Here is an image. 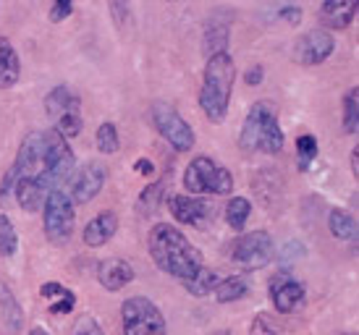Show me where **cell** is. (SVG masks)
Returning <instances> with one entry per match:
<instances>
[{
    "instance_id": "cell-1",
    "label": "cell",
    "mask_w": 359,
    "mask_h": 335,
    "mask_svg": "<svg viewBox=\"0 0 359 335\" xmlns=\"http://www.w3.org/2000/svg\"><path fill=\"white\" fill-rule=\"evenodd\" d=\"M74 165L76 158L58 131H32L24 137L16 163L0 184V205H8L13 194L24 212H37L48 194L58 191L60 184L74 176Z\"/></svg>"
},
{
    "instance_id": "cell-2",
    "label": "cell",
    "mask_w": 359,
    "mask_h": 335,
    "mask_svg": "<svg viewBox=\"0 0 359 335\" xmlns=\"http://www.w3.org/2000/svg\"><path fill=\"white\" fill-rule=\"evenodd\" d=\"M147 247H150L152 262L168 273L170 278H179L187 280L191 278L202 265V252L189 238L181 233L179 228H173L170 223H158L152 226L150 238H147Z\"/></svg>"
},
{
    "instance_id": "cell-3",
    "label": "cell",
    "mask_w": 359,
    "mask_h": 335,
    "mask_svg": "<svg viewBox=\"0 0 359 335\" xmlns=\"http://www.w3.org/2000/svg\"><path fill=\"white\" fill-rule=\"evenodd\" d=\"M233 81H236V63L229 55V50L210 55L200 87V108L210 123H223L229 116Z\"/></svg>"
},
{
    "instance_id": "cell-4",
    "label": "cell",
    "mask_w": 359,
    "mask_h": 335,
    "mask_svg": "<svg viewBox=\"0 0 359 335\" xmlns=\"http://www.w3.org/2000/svg\"><path fill=\"white\" fill-rule=\"evenodd\" d=\"M283 142L286 137H283V128L278 126L273 102H255L239 131V147L250 149V152L278 155L283 149Z\"/></svg>"
},
{
    "instance_id": "cell-5",
    "label": "cell",
    "mask_w": 359,
    "mask_h": 335,
    "mask_svg": "<svg viewBox=\"0 0 359 335\" xmlns=\"http://www.w3.org/2000/svg\"><path fill=\"white\" fill-rule=\"evenodd\" d=\"M184 189L194 197H202V194L226 197L233 191V176L229 173V168H223L212 158L197 155L184 170Z\"/></svg>"
},
{
    "instance_id": "cell-6",
    "label": "cell",
    "mask_w": 359,
    "mask_h": 335,
    "mask_svg": "<svg viewBox=\"0 0 359 335\" xmlns=\"http://www.w3.org/2000/svg\"><path fill=\"white\" fill-rule=\"evenodd\" d=\"M45 113L53 123V131H58L60 137L74 139L81 134V126H84V118H81V100L79 95L69 89L66 84H58L53 87L48 95H45Z\"/></svg>"
},
{
    "instance_id": "cell-7",
    "label": "cell",
    "mask_w": 359,
    "mask_h": 335,
    "mask_svg": "<svg viewBox=\"0 0 359 335\" xmlns=\"http://www.w3.org/2000/svg\"><path fill=\"white\" fill-rule=\"evenodd\" d=\"M123 335H168L165 317L147 296H131L121 306Z\"/></svg>"
},
{
    "instance_id": "cell-8",
    "label": "cell",
    "mask_w": 359,
    "mask_h": 335,
    "mask_svg": "<svg viewBox=\"0 0 359 335\" xmlns=\"http://www.w3.org/2000/svg\"><path fill=\"white\" fill-rule=\"evenodd\" d=\"M74 223H76V212H74V202L66 191H53L48 194L45 205H42V226H45V236L53 244H63L69 241L74 233Z\"/></svg>"
},
{
    "instance_id": "cell-9",
    "label": "cell",
    "mask_w": 359,
    "mask_h": 335,
    "mask_svg": "<svg viewBox=\"0 0 359 335\" xmlns=\"http://www.w3.org/2000/svg\"><path fill=\"white\" fill-rule=\"evenodd\" d=\"M152 123L160 131V137L165 139L176 152H189L194 147V142H197L187 118L165 100L152 102Z\"/></svg>"
},
{
    "instance_id": "cell-10",
    "label": "cell",
    "mask_w": 359,
    "mask_h": 335,
    "mask_svg": "<svg viewBox=\"0 0 359 335\" xmlns=\"http://www.w3.org/2000/svg\"><path fill=\"white\" fill-rule=\"evenodd\" d=\"M276 257V247H273V238L268 231H250V233H241L233 244V254L231 259L241 267V270H262L265 265L273 262Z\"/></svg>"
},
{
    "instance_id": "cell-11",
    "label": "cell",
    "mask_w": 359,
    "mask_h": 335,
    "mask_svg": "<svg viewBox=\"0 0 359 335\" xmlns=\"http://www.w3.org/2000/svg\"><path fill=\"white\" fill-rule=\"evenodd\" d=\"M336 40L328 29H309L304 37H299L297 48H294V58L302 66H320L333 55Z\"/></svg>"
},
{
    "instance_id": "cell-12",
    "label": "cell",
    "mask_w": 359,
    "mask_h": 335,
    "mask_svg": "<svg viewBox=\"0 0 359 335\" xmlns=\"http://www.w3.org/2000/svg\"><path fill=\"white\" fill-rule=\"evenodd\" d=\"M105 165L100 163H87L84 168L76 170V176H71V202L76 205H87L97 197L105 186Z\"/></svg>"
},
{
    "instance_id": "cell-13",
    "label": "cell",
    "mask_w": 359,
    "mask_h": 335,
    "mask_svg": "<svg viewBox=\"0 0 359 335\" xmlns=\"http://www.w3.org/2000/svg\"><path fill=\"white\" fill-rule=\"evenodd\" d=\"M270 299L280 315H289L304 301V286L291 273H278L270 278Z\"/></svg>"
},
{
    "instance_id": "cell-14",
    "label": "cell",
    "mask_w": 359,
    "mask_h": 335,
    "mask_svg": "<svg viewBox=\"0 0 359 335\" xmlns=\"http://www.w3.org/2000/svg\"><path fill=\"white\" fill-rule=\"evenodd\" d=\"M168 210L181 226L200 228L212 217V210L215 207H212L210 202H205L202 197H184V194H176V197L168 199Z\"/></svg>"
},
{
    "instance_id": "cell-15",
    "label": "cell",
    "mask_w": 359,
    "mask_h": 335,
    "mask_svg": "<svg viewBox=\"0 0 359 335\" xmlns=\"http://www.w3.org/2000/svg\"><path fill=\"white\" fill-rule=\"evenodd\" d=\"M357 16V0H323L320 3V21L325 29H349Z\"/></svg>"
},
{
    "instance_id": "cell-16",
    "label": "cell",
    "mask_w": 359,
    "mask_h": 335,
    "mask_svg": "<svg viewBox=\"0 0 359 335\" xmlns=\"http://www.w3.org/2000/svg\"><path fill=\"white\" fill-rule=\"evenodd\" d=\"M229 32H231V13L229 11H215L205 21V53H226L229 50Z\"/></svg>"
},
{
    "instance_id": "cell-17",
    "label": "cell",
    "mask_w": 359,
    "mask_h": 335,
    "mask_svg": "<svg viewBox=\"0 0 359 335\" xmlns=\"http://www.w3.org/2000/svg\"><path fill=\"white\" fill-rule=\"evenodd\" d=\"M97 280L108 291H121L134 280V267L121 257H108L97 265Z\"/></svg>"
},
{
    "instance_id": "cell-18",
    "label": "cell",
    "mask_w": 359,
    "mask_h": 335,
    "mask_svg": "<svg viewBox=\"0 0 359 335\" xmlns=\"http://www.w3.org/2000/svg\"><path fill=\"white\" fill-rule=\"evenodd\" d=\"M116 231H118V215H116L113 210H102L100 215H95L90 223H87L81 238H84L87 247L97 249V247H105L110 238L116 236Z\"/></svg>"
},
{
    "instance_id": "cell-19",
    "label": "cell",
    "mask_w": 359,
    "mask_h": 335,
    "mask_svg": "<svg viewBox=\"0 0 359 335\" xmlns=\"http://www.w3.org/2000/svg\"><path fill=\"white\" fill-rule=\"evenodd\" d=\"M21 79V58L8 37L0 34V89L16 87Z\"/></svg>"
},
{
    "instance_id": "cell-20",
    "label": "cell",
    "mask_w": 359,
    "mask_h": 335,
    "mask_svg": "<svg viewBox=\"0 0 359 335\" xmlns=\"http://www.w3.org/2000/svg\"><path fill=\"white\" fill-rule=\"evenodd\" d=\"M215 299L218 304H231V301H239L244 296L250 294V280L244 275H229V278H220V283L215 286Z\"/></svg>"
},
{
    "instance_id": "cell-21",
    "label": "cell",
    "mask_w": 359,
    "mask_h": 335,
    "mask_svg": "<svg viewBox=\"0 0 359 335\" xmlns=\"http://www.w3.org/2000/svg\"><path fill=\"white\" fill-rule=\"evenodd\" d=\"M181 283H184V288H187L191 296L202 299V296H208V294H212V291H215V286L220 283V273H215V270H208V267H200L194 275L187 278V280H181Z\"/></svg>"
},
{
    "instance_id": "cell-22",
    "label": "cell",
    "mask_w": 359,
    "mask_h": 335,
    "mask_svg": "<svg viewBox=\"0 0 359 335\" xmlns=\"http://www.w3.org/2000/svg\"><path fill=\"white\" fill-rule=\"evenodd\" d=\"M328 228L339 241H351V238L357 236V223H354V217H351L349 212H344V210H330Z\"/></svg>"
},
{
    "instance_id": "cell-23",
    "label": "cell",
    "mask_w": 359,
    "mask_h": 335,
    "mask_svg": "<svg viewBox=\"0 0 359 335\" xmlns=\"http://www.w3.org/2000/svg\"><path fill=\"white\" fill-rule=\"evenodd\" d=\"M252 215V202L247 197H231L229 205H226V223H229L233 231H244L247 220Z\"/></svg>"
},
{
    "instance_id": "cell-24",
    "label": "cell",
    "mask_w": 359,
    "mask_h": 335,
    "mask_svg": "<svg viewBox=\"0 0 359 335\" xmlns=\"http://www.w3.org/2000/svg\"><path fill=\"white\" fill-rule=\"evenodd\" d=\"M97 149L102 155H116L121 149V137H118V126L113 121H105L97 128Z\"/></svg>"
},
{
    "instance_id": "cell-25",
    "label": "cell",
    "mask_w": 359,
    "mask_h": 335,
    "mask_svg": "<svg viewBox=\"0 0 359 335\" xmlns=\"http://www.w3.org/2000/svg\"><path fill=\"white\" fill-rule=\"evenodd\" d=\"M344 131L357 134L359 131V89L351 87L344 97Z\"/></svg>"
},
{
    "instance_id": "cell-26",
    "label": "cell",
    "mask_w": 359,
    "mask_h": 335,
    "mask_svg": "<svg viewBox=\"0 0 359 335\" xmlns=\"http://www.w3.org/2000/svg\"><path fill=\"white\" fill-rule=\"evenodd\" d=\"M19 252V233L8 215L0 212V257H13Z\"/></svg>"
},
{
    "instance_id": "cell-27",
    "label": "cell",
    "mask_w": 359,
    "mask_h": 335,
    "mask_svg": "<svg viewBox=\"0 0 359 335\" xmlns=\"http://www.w3.org/2000/svg\"><path fill=\"white\" fill-rule=\"evenodd\" d=\"M315 158H318V139L312 134H304V137L297 139V163H299L302 170H309Z\"/></svg>"
},
{
    "instance_id": "cell-28",
    "label": "cell",
    "mask_w": 359,
    "mask_h": 335,
    "mask_svg": "<svg viewBox=\"0 0 359 335\" xmlns=\"http://www.w3.org/2000/svg\"><path fill=\"white\" fill-rule=\"evenodd\" d=\"M0 306H3V312H6V322L16 330V327L21 325V306L3 283H0Z\"/></svg>"
},
{
    "instance_id": "cell-29",
    "label": "cell",
    "mask_w": 359,
    "mask_h": 335,
    "mask_svg": "<svg viewBox=\"0 0 359 335\" xmlns=\"http://www.w3.org/2000/svg\"><path fill=\"white\" fill-rule=\"evenodd\" d=\"M160 199H163V184H152L140 194V210L144 215H150L152 210H158Z\"/></svg>"
},
{
    "instance_id": "cell-30",
    "label": "cell",
    "mask_w": 359,
    "mask_h": 335,
    "mask_svg": "<svg viewBox=\"0 0 359 335\" xmlns=\"http://www.w3.org/2000/svg\"><path fill=\"white\" fill-rule=\"evenodd\" d=\"M110 19L116 21L118 27H123L131 19V0H108Z\"/></svg>"
},
{
    "instance_id": "cell-31",
    "label": "cell",
    "mask_w": 359,
    "mask_h": 335,
    "mask_svg": "<svg viewBox=\"0 0 359 335\" xmlns=\"http://www.w3.org/2000/svg\"><path fill=\"white\" fill-rule=\"evenodd\" d=\"M74 13V0H53L50 8V21L58 24V21H66Z\"/></svg>"
},
{
    "instance_id": "cell-32",
    "label": "cell",
    "mask_w": 359,
    "mask_h": 335,
    "mask_svg": "<svg viewBox=\"0 0 359 335\" xmlns=\"http://www.w3.org/2000/svg\"><path fill=\"white\" fill-rule=\"evenodd\" d=\"M76 335H105V333H102V325L95 317L84 315L79 322H76Z\"/></svg>"
},
{
    "instance_id": "cell-33",
    "label": "cell",
    "mask_w": 359,
    "mask_h": 335,
    "mask_svg": "<svg viewBox=\"0 0 359 335\" xmlns=\"http://www.w3.org/2000/svg\"><path fill=\"white\" fill-rule=\"evenodd\" d=\"M40 296H45V299H63V296H71V291L66 286H60V283H45L40 288Z\"/></svg>"
},
{
    "instance_id": "cell-34",
    "label": "cell",
    "mask_w": 359,
    "mask_h": 335,
    "mask_svg": "<svg viewBox=\"0 0 359 335\" xmlns=\"http://www.w3.org/2000/svg\"><path fill=\"white\" fill-rule=\"evenodd\" d=\"M262 79H265V69H262V63H255V66H250V69H247V74H244V81H247L250 87H257V84H262Z\"/></svg>"
},
{
    "instance_id": "cell-35",
    "label": "cell",
    "mask_w": 359,
    "mask_h": 335,
    "mask_svg": "<svg viewBox=\"0 0 359 335\" xmlns=\"http://www.w3.org/2000/svg\"><path fill=\"white\" fill-rule=\"evenodd\" d=\"M74 304H76V296H63L58 304L50 306V315H69V312H74Z\"/></svg>"
},
{
    "instance_id": "cell-36",
    "label": "cell",
    "mask_w": 359,
    "mask_h": 335,
    "mask_svg": "<svg viewBox=\"0 0 359 335\" xmlns=\"http://www.w3.org/2000/svg\"><path fill=\"white\" fill-rule=\"evenodd\" d=\"M278 16H280L283 21H286V24H291V27H297V24L302 21V11L297 8V6H289V8H280V11H278Z\"/></svg>"
},
{
    "instance_id": "cell-37",
    "label": "cell",
    "mask_w": 359,
    "mask_h": 335,
    "mask_svg": "<svg viewBox=\"0 0 359 335\" xmlns=\"http://www.w3.org/2000/svg\"><path fill=\"white\" fill-rule=\"evenodd\" d=\"M134 168L140 170L142 176H152V173H155V165H152V163H150V160H147V158L137 160V165H134Z\"/></svg>"
},
{
    "instance_id": "cell-38",
    "label": "cell",
    "mask_w": 359,
    "mask_h": 335,
    "mask_svg": "<svg viewBox=\"0 0 359 335\" xmlns=\"http://www.w3.org/2000/svg\"><path fill=\"white\" fill-rule=\"evenodd\" d=\"M351 173H354V176L359 173V149L351 152Z\"/></svg>"
},
{
    "instance_id": "cell-39",
    "label": "cell",
    "mask_w": 359,
    "mask_h": 335,
    "mask_svg": "<svg viewBox=\"0 0 359 335\" xmlns=\"http://www.w3.org/2000/svg\"><path fill=\"white\" fill-rule=\"evenodd\" d=\"M29 335H48V333H45V330H42V327H34V330H32Z\"/></svg>"
},
{
    "instance_id": "cell-40",
    "label": "cell",
    "mask_w": 359,
    "mask_h": 335,
    "mask_svg": "<svg viewBox=\"0 0 359 335\" xmlns=\"http://www.w3.org/2000/svg\"><path fill=\"white\" fill-rule=\"evenodd\" d=\"M212 335H231V333H226V330H220V333H212Z\"/></svg>"
},
{
    "instance_id": "cell-41",
    "label": "cell",
    "mask_w": 359,
    "mask_h": 335,
    "mask_svg": "<svg viewBox=\"0 0 359 335\" xmlns=\"http://www.w3.org/2000/svg\"><path fill=\"white\" fill-rule=\"evenodd\" d=\"M170 3H176V0H170Z\"/></svg>"
},
{
    "instance_id": "cell-42",
    "label": "cell",
    "mask_w": 359,
    "mask_h": 335,
    "mask_svg": "<svg viewBox=\"0 0 359 335\" xmlns=\"http://www.w3.org/2000/svg\"><path fill=\"white\" fill-rule=\"evenodd\" d=\"M349 335H354V333H349Z\"/></svg>"
}]
</instances>
